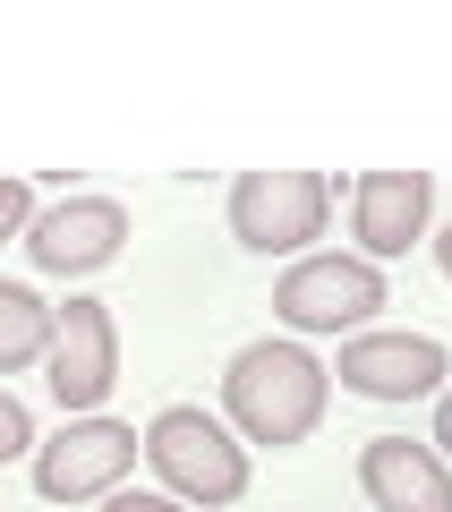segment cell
Wrapping results in <instances>:
<instances>
[{"instance_id": "12", "label": "cell", "mask_w": 452, "mask_h": 512, "mask_svg": "<svg viewBox=\"0 0 452 512\" xmlns=\"http://www.w3.org/2000/svg\"><path fill=\"white\" fill-rule=\"evenodd\" d=\"M26 444H35V410H26L18 393H0V461H18Z\"/></svg>"}, {"instance_id": "3", "label": "cell", "mask_w": 452, "mask_h": 512, "mask_svg": "<svg viewBox=\"0 0 452 512\" xmlns=\"http://www.w3.org/2000/svg\"><path fill=\"white\" fill-rule=\"evenodd\" d=\"M376 308H393V282H384L376 256H299L282 282H273V316L290 333H359Z\"/></svg>"}, {"instance_id": "2", "label": "cell", "mask_w": 452, "mask_h": 512, "mask_svg": "<svg viewBox=\"0 0 452 512\" xmlns=\"http://www.w3.org/2000/svg\"><path fill=\"white\" fill-rule=\"evenodd\" d=\"M145 461H154V478H163L180 504L197 512H222L248 495V444L231 436V419H214L205 402H171L145 419Z\"/></svg>"}, {"instance_id": "5", "label": "cell", "mask_w": 452, "mask_h": 512, "mask_svg": "<svg viewBox=\"0 0 452 512\" xmlns=\"http://www.w3.org/2000/svg\"><path fill=\"white\" fill-rule=\"evenodd\" d=\"M145 436L128 419H103V410H86V419H69L52 444L35 453V495L43 504H86V495H111L128 470H137Z\"/></svg>"}, {"instance_id": "10", "label": "cell", "mask_w": 452, "mask_h": 512, "mask_svg": "<svg viewBox=\"0 0 452 512\" xmlns=\"http://www.w3.org/2000/svg\"><path fill=\"white\" fill-rule=\"evenodd\" d=\"M359 487L376 512H452V461L418 436H367L359 444Z\"/></svg>"}, {"instance_id": "15", "label": "cell", "mask_w": 452, "mask_h": 512, "mask_svg": "<svg viewBox=\"0 0 452 512\" xmlns=\"http://www.w3.org/2000/svg\"><path fill=\"white\" fill-rule=\"evenodd\" d=\"M427 444H435V453L452 461V384H444V393H435V436H427Z\"/></svg>"}, {"instance_id": "8", "label": "cell", "mask_w": 452, "mask_h": 512, "mask_svg": "<svg viewBox=\"0 0 452 512\" xmlns=\"http://www.w3.org/2000/svg\"><path fill=\"white\" fill-rule=\"evenodd\" d=\"M128 239V205L120 197H60L26 222V256H35L43 274H103L111 256Z\"/></svg>"}, {"instance_id": "16", "label": "cell", "mask_w": 452, "mask_h": 512, "mask_svg": "<svg viewBox=\"0 0 452 512\" xmlns=\"http://www.w3.org/2000/svg\"><path fill=\"white\" fill-rule=\"evenodd\" d=\"M435 265H444V274H452V222H444V231H435Z\"/></svg>"}, {"instance_id": "13", "label": "cell", "mask_w": 452, "mask_h": 512, "mask_svg": "<svg viewBox=\"0 0 452 512\" xmlns=\"http://www.w3.org/2000/svg\"><path fill=\"white\" fill-rule=\"evenodd\" d=\"M35 222V180H0V239H26Z\"/></svg>"}, {"instance_id": "1", "label": "cell", "mask_w": 452, "mask_h": 512, "mask_svg": "<svg viewBox=\"0 0 452 512\" xmlns=\"http://www.w3.org/2000/svg\"><path fill=\"white\" fill-rule=\"evenodd\" d=\"M333 402V367L316 359L308 342H248L231 350V367H222V419H231L239 444H273V453H290V444H308L316 419H325Z\"/></svg>"}, {"instance_id": "7", "label": "cell", "mask_w": 452, "mask_h": 512, "mask_svg": "<svg viewBox=\"0 0 452 512\" xmlns=\"http://www.w3.org/2000/svg\"><path fill=\"white\" fill-rule=\"evenodd\" d=\"M333 376L359 402H427V393L452 384V350L435 333H350Z\"/></svg>"}, {"instance_id": "11", "label": "cell", "mask_w": 452, "mask_h": 512, "mask_svg": "<svg viewBox=\"0 0 452 512\" xmlns=\"http://www.w3.org/2000/svg\"><path fill=\"white\" fill-rule=\"evenodd\" d=\"M52 350V299H35L26 282H0V376H18Z\"/></svg>"}, {"instance_id": "14", "label": "cell", "mask_w": 452, "mask_h": 512, "mask_svg": "<svg viewBox=\"0 0 452 512\" xmlns=\"http://www.w3.org/2000/svg\"><path fill=\"white\" fill-rule=\"evenodd\" d=\"M103 512H197V504H180V495H137V487H111V495H103Z\"/></svg>"}, {"instance_id": "6", "label": "cell", "mask_w": 452, "mask_h": 512, "mask_svg": "<svg viewBox=\"0 0 452 512\" xmlns=\"http://www.w3.org/2000/svg\"><path fill=\"white\" fill-rule=\"evenodd\" d=\"M43 367H52L43 384H52V402L69 410V419L103 410V393L120 384V325H111V299H60Z\"/></svg>"}, {"instance_id": "4", "label": "cell", "mask_w": 452, "mask_h": 512, "mask_svg": "<svg viewBox=\"0 0 452 512\" xmlns=\"http://www.w3.org/2000/svg\"><path fill=\"white\" fill-rule=\"evenodd\" d=\"M333 180L325 171H239L231 180V239L256 256H299L308 239H325Z\"/></svg>"}, {"instance_id": "9", "label": "cell", "mask_w": 452, "mask_h": 512, "mask_svg": "<svg viewBox=\"0 0 452 512\" xmlns=\"http://www.w3.org/2000/svg\"><path fill=\"white\" fill-rule=\"evenodd\" d=\"M427 205H435V180L427 171H359L350 180V239L359 256H410V239H427Z\"/></svg>"}]
</instances>
